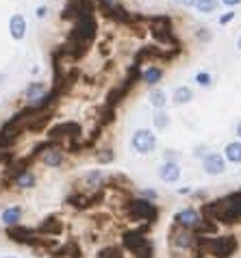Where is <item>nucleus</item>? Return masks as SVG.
<instances>
[{
	"label": "nucleus",
	"instance_id": "0eeeda50",
	"mask_svg": "<svg viewBox=\"0 0 241 258\" xmlns=\"http://www.w3.org/2000/svg\"><path fill=\"white\" fill-rule=\"evenodd\" d=\"M202 221V215L198 213L196 209H183L174 215V226L178 228H185V230H196V226Z\"/></svg>",
	"mask_w": 241,
	"mask_h": 258
},
{
	"label": "nucleus",
	"instance_id": "c756f323",
	"mask_svg": "<svg viewBox=\"0 0 241 258\" xmlns=\"http://www.w3.org/2000/svg\"><path fill=\"white\" fill-rule=\"evenodd\" d=\"M191 193V189L189 187H183V189H178V196H189Z\"/></svg>",
	"mask_w": 241,
	"mask_h": 258
},
{
	"label": "nucleus",
	"instance_id": "72a5a7b5",
	"mask_svg": "<svg viewBox=\"0 0 241 258\" xmlns=\"http://www.w3.org/2000/svg\"><path fill=\"white\" fill-rule=\"evenodd\" d=\"M0 258H18V256H0Z\"/></svg>",
	"mask_w": 241,
	"mask_h": 258
},
{
	"label": "nucleus",
	"instance_id": "473e14b6",
	"mask_svg": "<svg viewBox=\"0 0 241 258\" xmlns=\"http://www.w3.org/2000/svg\"><path fill=\"white\" fill-rule=\"evenodd\" d=\"M237 48H239V52H241V33H239V37H237Z\"/></svg>",
	"mask_w": 241,
	"mask_h": 258
},
{
	"label": "nucleus",
	"instance_id": "aec40b11",
	"mask_svg": "<svg viewBox=\"0 0 241 258\" xmlns=\"http://www.w3.org/2000/svg\"><path fill=\"white\" fill-rule=\"evenodd\" d=\"M219 7V0H196V9L200 13H213Z\"/></svg>",
	"mask_w": 241,
	"mask_h": 258
},
{
	"label": "nucleus",
	"instance_id": "39448f33",
	"mask_svg": "<svg viewBox=\"0 0 241 258\" xmlns=\"http://www.w3.org/2000/svg\"><path fill=\"white\" fill-rule=\"evenodd\" d=\"M131 146L137 154H150L157 148V135L150 128H137L131 137Z\"/></svg>",
	"mask_w": 241,
	"mask_h": 258
},
{
	"label": "nucleus",
	"instance_id": "1a4fd4ad",
	"mask_svg": "<svg viewBox=\"0 0 241 258\" xmlns=\"http://www.w3.org/2000/svg\"><path fill=\"white\" fill-rule=\"evenodd\" d=\"M9 176H11V184H13L16 189L28 191V189H35V184H37V176H35L28 167L16 171V174H9Z\"/></svg>",
	"mask_w": 241,
	"mask_h": 258
},
{
	"label": "nucleus",
	"instance_id": "ddd939ff",
	"mask_svg": "<svg viewBox=\"0 0 241 258\" xmlns=\"http://www.w3.org/2000/svg\"><path fill=\"white\" fill-rule=\"evenodd\" d=\"M22 206H7V209L3 211V215H0V221L7 226V228H13V226H20V221H22Z\"/></svg>",
	"mask_w": 241,
	"mask_h": 258
},
{
	"label": "nucleus",
	"instance_id": "f8f14e48",
	"mask_svg": "<svg viewBox=\"0 0 241 258\" xmlns=\"http://www.w3.org/2000/svg\"><path fill=\"white\" fill-rule=\"evenodd\" d=\"M159 178L163 182H176L180 178V165L176 161H165L159 167Z\"/></svg>",
	"mask_w": 241,
	"mask_h": 258
},
{
	"label": "nucleus",
	"instance_id": "7ed1b4c3",
	"mask_svg": "<svg viewBox=\"0 0 241 258\" xmlns=\"http://www.w3.org/2000/svg\"><path fill=\"white\" fill-rule=\"evenodd\" d=\"M124 215L131 221L150 226V224L157 221L159 209H157V204L154 202H148V200H144V198H135V200H129V202L124 204Z\"/></svg>",
	"mask_w": 241,
	"mask_h": 258
},
{
	"label": "nucleus",
	"instance_id": "bb28decb",
	"mask_svg": "<svg viewBox=\"0 0 241 258\" xmlns=\"http://www.w3.org/2000/svg\"><path fill=\"white\" fill-rule=\"evenodd\" d=\"M172 3L180 5V7H196V0H172Z\"/></svg>",
	"mask_w": 241,
	"mask_h": 258
},
{
	"label": "nucleus",
	"instance_id": "20e7f679",
	"mask_svg": "<svg viewBox=\"0 0 241 258\" xmlns=\"http://www.w3.org/2000/svg\"><path fill=\"white\" fill-rule=\"evenodd\" d=\"M169 243H172L174 249H180V252H196L198 254V236L194 230H185V228L174 226L172 232H169Z\"/></svg>",
	"mask_w": 241,
	"mask_h": 258
},
{
	"label": "nucleus",
	"instance_id": "2f4dec72",
	"mask_svg": "<svg viewBox=\"0 0 241 258\" xmlns=\"http://www.w3.org/2000/svg\"><path fill=\"white\" fill-rule=\"evenodd\" d=\"M237 137H239V141H241V121L237 124Z\"/></svg>",
	"mask_w": 241,
	"mask_h": 258
},
{
	"label": "nucleus",
	"instance_id": "f3484780",
	"mask_svg": "<svg viewBox=\"0 0 241 258\" xmlns=\"http://www.w3.org/2000/svg\"><path fill=\"white\" fill-rule=\"evenodd\" d=\"M191 100H194V91H191V87H187V85H180V87H176L174 89V94H172V102L174 104H189Z\"/></svg>",
	"mask_w": 241,
	"mask_h": 258
},
{
	"label": "nucleus",
	"instance_id": "4468645a",
	"mask_svg": "<svg viewBox=\"0 0 241 258\" xmlns=\"http://www.w3.org/2000/svg\"><path fill=\"white\" fill-rule=\"evenodd\" d=\"M83 182L87 184V189L91 191V189H104V174L100 169H89L87 174L83 176Z\"/></svg>",
	"mask_w": 241,
	"mask_h": 258
},
{
	"label": "nucleus",
	"instance_id": "9d476101",
	"mask_svg": "<svg viewBox=\"0 0 241 258\" xmlns=\"http://www.w3.org/2000/svg\"><path fill=\"white\" fill-rule=\"evenodd\" d=\"M63 232V221L59 217H46L37 228V234H44L46 239H56Z\"/></svg>",
	"mask_w": 241,
	"mask_h": 258
},
{
	"label": "nucleus",
	"instance_id": "5701e85b",
	"mask_svg": "<svg viewBox=\"0 0 241 258\" xmlns=\"http://www.w3.org/2000/svg\"><path fill=\"white\" fill-rule=\"evenodd\" d=\"M96 159L98 163H113V159H115V154H113V150H100V152L96 154Z\"/></svg>",
	"mask_w": 241,
	"mask_h": 258
},
{
	"label": "nucleus",
	"instance_id": "f257e3e1",
	"mask_svg": "<svg viewBox=\"0 0 241 258\" xmlns=\"http://www.w3.org/2000/svg\"><path fill=\"white\" fill-rule=\"evenodd\" d=\"M202 217L215 221L217 226H235L241 221V191L207 202L202 206Z\"/></svg>",
	"mask_w": 241,
	"mask_h": 258
},
{
	"label": "nucleus",
	"instance_id": "cd10ccee",
	"mask_svg": "<svg viewBox=\"0 0 241 258\" xmlns=\"http://www.w3.org/2000/svg\"><path fill=\"white\" fill-rule=\"evenodd\" d=\"M222 5H226V7H239L241 5V0H219Z\"/></svg>",
	"mask_w": 241,
	"mask_h": 258
},
{
	"label": "nucleus",
	"instance_id": "6e6552de",
	"mask_svg": "<svg viewBox=\"0 0 241 258\" xmlns=\"http://www.w3.org/2000/svg\"><path fill=\"white\" fill-rule=\"evenodd\" d=\"M202 169L207 171L209 176H222L226 171V159L219 152H209L204 154L202 159Z\"/></svg>",
	"mask_w": 241,
	"mask_h": 258
},
{
	"label": "nucleus",
	"instance_id": "423d86ee",
	"mask_svg": "<svg viewBox=\"0 0 241 258\" xmlns=\"http://www.w3.org/2000/svg\"><path fill=\"white\" fill-rule=\"evenodd\" d=\"M63 159H66V150H63L61 146H56V143H48V146L41 150L39 154V161L46 165V167H61L63 165Z\"/></svg>",
	"mask_w": 241,
	"mask_h": 258
},
{
	"label": "nucleus",
	"instance_id": "7c9ffc66",
	"mask_svg": "<svg viewBox=\"0 0 241 258\" xmlns=\"http://www.w3.org/2000/svg\"><path fill=\"white\" fill-rule=\"evenodd\" d=\"M100 3H102L104 7H111V5H115V0H100Z\"/></svg>",
	"mask_w": 241,
	"mask_h": 258
},
{
	"label": "nucleus",
	"instance_id": "c85d7f7f",
	"mask_svg": "<svg viewBox=\"0 0 241 258\" xmlns=\"http://www.w3.org/2000/svg\"><path fill=\"white\" fill-rule=\"evenodd\" d=\"M46 13H48V7H37V18H46Z\"/></svg>",
	"mask_w": 241,
	"mask_h": 258
},
{
	"label": "nucleus",
	"instance_id": "dca6fc26",
	"mask_svg": "<svg viewBox=\"0 0 241 258\" xmlns=\"http://www.w3.org/2000/svg\"><path fill=\"white\" fill-rule=\"evenodd\" d=\"M46 94V83H41V81H35V83H31L26 87V91H24V98H26V102L31 104V102H35V100H39L41 96Z\"/></svg>",
	"mask_w": 241,
	"mask_h": 258
},
{
	"label": "nucleus",
	"instance_id": "9b49d317",
	"mask_svg": "<svg viewBox=\"0 0 241 258\" xmlns=\"http://www.w3.org/2000/svg\"><path fill=\"white\" fill-rule=\"evenodd\" d=\"M9 35L16 41H22L26 37V18L22 16V13L11 16V20H9Z\"/></svg>",
	"mask_w": 241,
	"mask_h": 258
},
{
	"label": "nucleus",
	"instance_id": "a211bd4d",
	"mask_svg": "<svg viewBox=\"0 0 241 258\" xmlns=\"http://www.w3.org/2000/svg\"><path fill=\"white\" fill-rule=\"evenodd\" d=\"M222 156H224V159L228 161V163L239 165V163H241V141H230V143H226Z\"/></svg>",
	"mask_w": 241,
	"mask_h": 258
},
{
	"label": "nucleus",
	"instance_id": "4be33fe9",
	"mask_svg": "<svg viewBox=\"0 0 241 258\" xmlns=\"http://www.w3.org/2000/svg\"><path fill=\"white\" fill-rule=\"evenodd\" d=\"M196 83L200 85V87H209V85L213 83V76H211L209 72H198V74H196Z\"/></svg>",
	"mask_w": 241,
	"mask_h": 258
},
{
	"label": "nucleus",
	"instance_id": "a878e982",
	"mask_svg": "<svg viewBox=\"0 0 241 258\" xmlns=\"http://www.w3.org/2000/svg\"><path fill=\"white\" fill-rule=\"evenodd\" d=\"M198 39H202V41H209V39H211V33L207 31V28H200V33H198Z\"/></svg>",
	"mask_w": 241,
	"mask_h": 258
},
{
	"label": "nucleus",
	"instance_id": "412c9836",
	"mask_svg": "<svg viewBox=\"0 0 241 258\" xmlns=\"http://www.w3.org/2000/svg\"><path fill=\"white\" fill-rule=\"evenodd\" d=\"M152 124H154L157 131H163V128L169 126V115L165 111H157V113H154V117H152Z\"/></svg>",
	"mask_w": 241,
	"mask_h": 258
},
{
	"label": "nucleus",
	"instance_id": "2eb2a0df",
	"mask_svg": "<svg viewBox=\"0 0 241 258\" xmlns=\"http://www.w3.org/2000/svg\"><path fill=\"white\" fill-rule=\"evenodd\" d=\"M163 78V70L159 66H148L144 72H141V81H144L148 87H157Z\"/></svg>",
	"mask_w": 241,
	"mask_h": 258
},
{
	"label": "nucleus",
	"instance_id": "6ab92c4d",
	"mask_svg": "<svg viewBox=\"0 0 241 258\" xmlns=\"http://www.w3.org/2000/svg\"><path fill=\"white\" fill-rule=\"evenodd\" d=\"M148 100H150V104H152L157 111H163V109H165V104H167V94H165L163 89H159V87H152Z\"/></svg>",
	"mask_w": 241,
	"mask_h": 258
},
{
	"label": "nucleus",
	"instance_id": "b1692460",
	"mask_svg": "<svg viewBox=\"0 0 241 258\" xmlns=\"http://www.w3.org/2000/svg\"><path fill=\"white\" fill-rule=\"evenodd\" d=\"M235 16H237V13H235V11H226V13H224V16H219V20H217V22H219V24H222V26H226V24H230V22H232V20H235Z\"/></svg>",
	"mask_w": 241,
	"mask_h": 258
},
{
	"label": "nucleus",
	"instance_id": "393cba45",
	"mask_svg": "<svg viewBox=\"0 0 241 258\" xmlns=\"http://www.w3.org/2000/svg\"><path fill=\"white\" fill-rule=\"evenodd\" d=\"M139 198H144V200H148V202H154L159 196H157V191H152V189H144L139 193Z\"/></svg>",
	"mask_w": 241,
	"mask_h": 258
},
{
	"label": "nucleus",
	"instance_id": "f03ea898",
	"mask_svg": "<svg viewBox=\"0 0 241 258\" xmlns=\"http://www.w3.org/2000/svg\"><path fill=\"white\" fill-rule=\"evenodd\" d=\"M239 249V241L232 234L198 236V254L204 258H230Z\"/></svg>",
	"mask_w": 241,
	"mask_h": 258
}]
</instances>
